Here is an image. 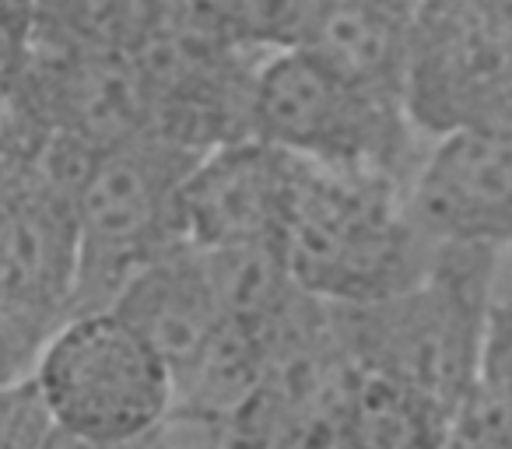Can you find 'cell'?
<instances>
[{
	"label": "cell",
	"instance_id": "6da1fadb",
	"mask_svg": "<svg viewBox=\"0 0 512 449\" xmlns=\"http://www.w3.org/2000/svg\"><path fill=\"white\" fill-rule=\"evenodd\" d=\"M505 250L439 246L425 278L369 306H334L358 369L393 376L456 414L474 390Z\"/></svg>",
	"mask_w": 512,
	"mask_h": 449
},
{
	"label": "cell",
	"instance_id": "7a4b0ae2",
	"mask_svg": "<svg viewBox=\"0 0 512 449\" xmlns=\"http://www.w3.org/2000/svg\"><path fill=\"white\" fill-rule=\"evenodd\" d=\"M435 250L407 211V186L299 162L281 253L292 281L327 306H369L411 288Z\"/></svg>",
	"mask_w": 512,
	"mask_h": 449
},
{
	"label": "cell",
	"instance_id": "3957f363",
	"mask_svg": "<svg viewBox=\"0 0 512 449\" xmlns=\"http://www.w3.org/2000/svg\"><path fill=\"white\" fill-rule=\"evenodd\" d=\"M253 137L320 169L365 172L411 186L428 141L404 99L379 92L313 46L274 53L253 88Z\"/></svg>",
	"mask_w": 512,
	"mask_h": 449
},
{
	"label": "cell",
	"instance_id": "277c9868",
	"mask_svg": "<svg viewBox=\"0 0 512 449\" xmlns=\"http://www.w3.org/2000/svg\"><path fill=\"white\" fill-rule=\"evenodd\" d=\"M200 155L155 134L95 151L74 193L78 302L74 316L109 309L120 292L179 246V190Z\"/></svg>",
	"mask_w": 512,
	"mask_h": 449
},
{
	"label": "cell",
	"instance_id": "5b68a950",
	"mask_svg": "<svg viewBox=\"0 0 512 449\" xmlns=\"http://www.w3.org/2000/svg\"><path fill=\"white\" fill-rule=\"evenodd\" d=\"M32 386L57 432L99 446L151 439L176 407L169 365L113 309L71 316L43 348Z\"/></svg>",
	"mask_w": 512,
	"mask_h": 449
},
{
	"label": "cell",
	"instance_id": "8992f818",
	"mask_svg": "<svg viewBox=\"0 0 512 449\" xmlns=\"http://www.w3.org/2000/svg\"><path fill=\"white\" fill-rule=\"evenodd\" d=\"M355 372L337 309L299 292L264 330L256 383L218 449H334Z\"/></svg>",
	"mask_w": 512,
	"mask_h": 449
},
{
	"label": "cell",
	"instance_id": "52a82bcc",
	"mask_svg": "<svg viewBox=\"0 0 512 449\" xmlns=\"http://www.w3.org/2000/svg\"><path fill=\"white\" fill-rule=\"evenodd\" d=\"M404 106L425 141L512 127V0H421L407 25Z\"/></svg>",
	"mask_w": 512,
	"mask_h": 449
},
{
	"label": "cell",
	"instance_id": "ba28073f",
	"mask_svg": "<svg viewBox=\"0 0 512 449\" xmlns=\"http://www.w3.org/2000/svg\"><path fill=\"white\" fill-rule=\"evenodd\" d=\"M95 151L46 137L18 190L0 207V316L50 341L78 302L74 193Z\"/></svg>",
	"mask_w": 512,
	"mask_h": 449
},
{
	"label": "cell",
	"instance_id": "9c48e42d",
	"mask_svg": "<svg viewBox=\"0 0 512 449\" xmlns=\"http://www.w3.org/2000/svg\"><path fill=\"white\" fill-rule=\"evenodd\" d=\"M299 162L271 144H221L193 162L179 190V239L200 253L281 246Z\"/></svg>",
	"mask_w": 512,
	"mask_h": 449
},
{
	"label": "cell",
	"instance_id": "30bf717a",
	"mask_svg": "<svg viewBox=\"0 0 512 449\" xmlns=\"http://www.w3.org/2000/svg\"><path fill=\"white\" fill-rule=\"evenodd\" d=\"M407 211L432 246H512V127L428 141Z\"/></svg>",
	"mask_w": 512,
	"mask_h": 449
},
{
	"label": "cell",
	"instance_id": "8fae6325",
	"mask_svg": "<svg viewBox=\"0 0 512 449\" xmlns=\"http://www.w3.org/2000/svg\"><path fill=\"white\" fill-rule=\"evenodd\" d=\"M109 309L120 313L162 355L172 383L204 358L225 327L204 257L186 243L172 246L155 264L144 267Z\"/></svg>",
	"mask_w": 512,
	"mask_h": 449
},
{
	"label": "cell",
	"instance_id": "7c38bea8",
	"mask_svg": "<svg viewBox=\"0 0 512 449\" xmlns=\"http://www.w3.org/2000/svg\"><path fill=\"white\" fill-rule=\"evenodd\" d=\"M453 418L428 393L383 372L358 369L334 449H446Z\"/></svg>",
	"mask_w": 512,
	"mask_h": 449
},
{
	"label": "cell",
	"instance_id": "4fadbf2b",
	"mask_svg": "<svg viewBox=\"0 0 512 449\" xmlns=\"http://www.w3.org/2000/svg\"><path fill=\"white\" fill-rule=\"evenodd\" d=\"M172 0H36V46L78 57L137 60Z\"/></svg>",
	"mask_w": 512,
	"mask_h": 449
},
{
	"label": "cell",
	"instance_id": "5bb4252c",
	"mask_svg": "<svg viewBox=\"0 0 512 449\" xmlns=\"http://www.w3.org/2000/svg\"><path fill=\"white\" fill-rule=\"evenodd\" d=\"M407 25L365 0H337L309 46L362 85L404 99Z\"/></svg>",
	"mask_w": 512,
	"mask_h": 449
},
{
	"label": "cell",
	"instance_id": "9a60e30c",
	"mask_svg": "<svg viewBox=\"0 0 512 449\" xmlns=\"http://www.w3.org/2000/svg\"><path fill=\"white\" fill-rule=\"evenodd\" d=\"M337 0H183L190 18L253 57L309 46Z\"/></svg>",
	"mask_w": 512,
	"mask_h": 449
},
{
	"label": "cell",
	"instance_id": "2e32d148",
	"mask_svg": "<svg viewBox=\"0 0 512 449\" xmlns=\"http://www.w3.org/2000/svg\"><path fill=\"white\" fill-rule=\"evenodd\" d=\"M470 404L491 418L512 425V246L505 250L502 278H498L495 306H491L488 334H484L481 365H477Z\"/></svg>",
	"mask_w": 512,
	"mask_h": 449
},
{
	"label": "cell",
	"instance_id": "e0dca14e",
	"mask_svg": "<svg viewBox=\"0 0 512 449\" xmlns=\"http://www.w3.org/2000/svg\"><path fill=\"white\" fill-rule=\"evenodd\" d=\"M36 57V0H0V120L15 109Z\"/></svg>",
	"mask_w": 512,
	"mask_h": 449
},
{
	"label": "cell",
	"instance_id": "ac0fdd59",
	"mask_svg": "<svg viewBox=\"0 0 512 449\" xmlns=\"http://www.w3.org/2000/svg\"><path fill=\"white\" fill-rule=\"evenodd\" d=\"M46 137L50 134L18 106L0 120V207L8 204V197L18 190L25 172L32 169Z\"/></svg>",
	"mask_w": 512,
	"mask_h": 449
},
{
	"label": "cell",
	"instance_id": "d6986e66",
	"mask_svg": "<svg viewBox=\"0 0 512 449\" xmlns=\"http://www.w3.org/2000/svg\"><path fill=\"white\" fill-rule=\"evenodd\" d=\"M53 421L36 386L25 383L0 393V449H43Z\"/></svg>",
	"mask_w": 512,
	"mask_h": 449
},
{
	"label": "cell",
	"instance_id": "ffe728a7",
	"mask_svg": "<svg viewBox=\"0 0 512 449\" xmlns=\"http://www.w3.org/2000/svg\"><path fill=\"white\" fill-rule=\"evenodd\" d=\"M46 344L50 341L39 337L36 330L0 316V393L32 383Z\"/></svg>",
	"mask_w": 512,
	"mask_h": 449
},
{
	"label": "cell",
	"instance_id": "44dd1931",
	"mask_svg": "<svg viewBox=\"0 0 512 449\" xmlns=\"http://www.w3.org/2000/svg\"><path fill=\"white\" fill-rule=\"evenodd\" d=\"M446 449H512V425L491 418L488 411H481V407H474L467 400L456 411Z\"/></svg>",
	"mask_w": 512,
	"mask_h": 449
},
{
	"label": "cell",
	"instance_id": "7402d4cb",
	"mask_svg": "<svg viewBox=\"0 0 512 449\" xmlns=\"http://www.w3.org/2000/svg\"><path fill=\"white\" fill-rule=\"evenodd\" d=\"M43 449H176V446H172V439H169V432H165V428L158 435H151V439L134 442V446H99V442L74 439V435L57 432V428H53L50 439L43 442Z\"/></svg>",
	"mask_w": 512,
	"mask_h": 449
},
{
	"label": "cell",
	"instance_id": "603a6c76",
	"mask_svg": "<svg viewBox=\"0 0 512 449\" xmlns=\"http://www.w3.org/2000/svg\"><path fill=\"white\" fill-rule=\"evenodd\" d=\"M365 4H372V8H379V11H390V15H397V18H407V22H411L414 11L421 8V0H365Z\"/></svg>",
	"mask_w": 512,
	"mask_h": 449
}]
</instances>
